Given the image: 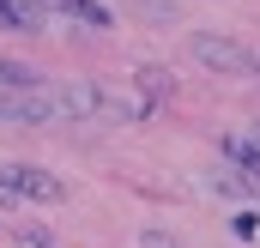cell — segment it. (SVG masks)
Masks as SVG:
<instances>
[{"label":"cell","instance_id":"3957f363","mask_svg":"<svg viewBox=\"0 0 260 248\" xmlns=\"http://www.w3.org/2000/svg\"><path fill=\"white\" fill-rule=\"evenodd\" d=\"M73 24H85V30H109V6L103 0H55Z\"/></svg>","mask_w":260,"mask_h":248},{"label":"cell","instance_id":"7a4b0ae2","mask_svg":"<svg viewBox=\"0 0 260 248\" xmlns=\"http://www.w3.org/2000/svg\"><path fill=\"white\" fill-rule=\"evenodd\" d=\"M0 194H18V200H61L67 182L37 170V164H0Z\"/></svg>","mask_w":260,"mask_h":248},{"label":"cell","instance_id":"8992f818","mask_svg":"<svg viewBox=\"0 0 260 248\" xmlns=\"http://www.w3.org/2000/svg\"><path fill=\"white\" fill-rule=\"evenodd\" d=\"M133 6H139L145 18H157V24H176V18H182V6H176V0H133Z\"/></svg>","mask_w":260,"mask_h":248},{"label":"cell","instance_id":"277c9868","mask_svg":"<svg viewBox=\"0 0 260 248\" xmlns=\"http://www.w3.org/2000/svg\"><path fill=\"white\" fill-rule=\"evenodd\" d=\"M133 85H139V97H145V103H164V97H170V73H164V67H139V73H133Z\"/></svg>","mask_w":260,"mask_h":248},{"label":"cell","instance_id":"52a82bcc","mask_svg":"<svg viewBox=\"0 0 260 248\" xmlns=\"http://www.w3.org/2000/svg\"><path fill=\"white\" fill-rule=\"evenodd\" d=\"M139 248H176L170 236H139Z\"/></svg>","mask_w":260,"mask_h":248},{"label":"cell","instance_id":"9c48e42d","mask_svg":"<svg viewBox=\"0 0 260 248\" xmlns=\"http://www.w3.org/2000/svg\"><path fill=\"white\" fill-rule=\"evenodd\" d=\"M254 73H260V61H254Z\"/></svg>","mask_w":260,"mask_h":248},{"label":"cell","instance_id":"ba28073f","mask_svg":"<svg viewBox=\"0 0 260 248\" xmlns=\"http://www.w3.org/2000/svg\"><path fill=\"white\" fill-rule=\"evenodd\" d=\"M248 145H254V151H260V121H254V127H248Z\"/></svg>","mask_w":260,"mask_h":248},{"label":"cell","instance_id":"5b68a950","mask_svg":"<svg viewBox=\"0 0 260 248\" xmlns=\"http://www.w3.org/2000/svg\"><path fill=\"white\" fill-rule=\"evenodd\" d=\"M0 24H12V30H37L43 12H37L30 0H0Z\"/></svg>","mask_w":260,"mask_h":248},{"label":"cell","instance_id":"6da1fadb","mask_svg":"<svg viewBox=\"0 0 260 248\" xmlns=\"http://www.w3.org/2000/svg\"><path fill=\"white\" fill-rule=\"evenodd\" d=\"M188 55H194L206 73H254V55L242 49V43H230V37H218V30H200V37H188Z\"/></svg>","mask_w":260,"mask_h":248}]
</instances>
